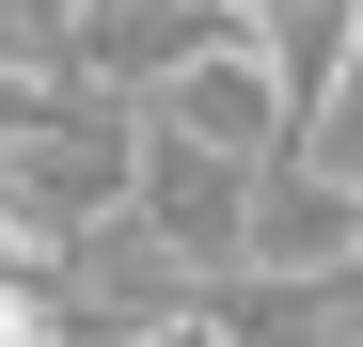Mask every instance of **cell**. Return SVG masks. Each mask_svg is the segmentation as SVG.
<instances>
[{"label": "cell", "mask_w": 363, "mask_h": 347, "mask_svg": "<svg viewBox=\"0 0 363 347\" xmlns=\"http://www.w3.org/2000/svg\"><path fill=\"white\" fill-rule=\"evenodd\" d=\"M143 110H158V127H190L206 158H237V174H284V158H300V110H284V64H269V0H237L221 47H206V64H174Z\"/></svg>", "instance_id": "7a4b0ae2"}, {"label": "cell", "mask_w": 363, "mask_h": 347, "mask_svg": "<svg viewBox=\"0 0 363 347\" xmlns=\"http://www.w3.org/2000/svg\"><path fill=\"white\" fill-rule=\"evenodd\" d=\"M127 347H237V316H221V300H174V316H143Z\"/></svg>", "instance_id": "5b68a950"}, {"label": "cell", "mask_w": 363, "mask_h": 347, "mask_svg": "<svg viewBox=\"0 0 363 347\" xmlns=\"http://www.w3.org/2000/svg\"><path fill=\"white\" fill-rule=\"evenodd\" d=\"M253 190H269V174H237V158H206L190 127L127 110V221H143L190 284H237V268H253Z\"/></svg>", "instance_id": "6da1fadb"}, {"label": "cell", "mask_w": 363, "mask_h": 347, "mask_svg": "<svg viewBox=\"0 0 363 347\" xmlns=\"http://www.w3.org/2000/svg\"><path fill=\"white\" fill-rule=\"evenodd\" d=\"M363 268V190H332V174H269L253 190V284H347Z\"/></svg>", "instance_id": "3957f363"}, {"label": "cell", "mask_w": 363, "mask_h": 347, "mask_svg": "<svg viewBox=\"0 0 363 347\" xmlns=\"http://www.w3.org/2000/svg\"><path fill=\"white\" fill-rule=\"evenodd\" d=\"M0 347H79V300L64 284H0Z\"/></svg>", "instance_id": "277c9868"}]
</instances>
